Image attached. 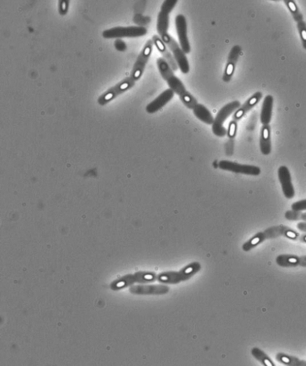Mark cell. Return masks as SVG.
<instances>
[{"label": "cell", "instance_id": "obj_1", "mask_svg": "<svg viewBox=\"0 0 306 366\" xmlns=\"http://www.w3.org/2000/svg\"><path fill=\"white\" fill-rule=\"evenodd\" d=\"M177 2V0H166L163 1L157 17V31L161 40L172 53L181 71L183 74H187L190 71V66L186 53L180 45L168 33L170 15Z\"/></svg>", "mask_w": 306, "mask_h": 366}, {"label": "cell", "instance_id": "obj_2", "mask_svg": "<svg viewBox=\"0 0 306 366\" xmlns=\"http://www.w3.org/2000/svg\"><path fill=\"white\" fill-rule=\"evenodd\" d=\"M157 65L161 76L167 82L170 89L178 95L181 102L187 108L193 110L198 104V100L186 90L180 79L175 76L170 65L163 58L157 59Z\"/></svg>", "mask_w": 306, "mask_h": 366}, {"label": "cell", "instance_id": "obj_3", "mask_svg": "<svg viewBox=\"0 0 306 366\" xmlns=\"http://www.w3.org/2000/svg\"><path fill=\"white\" fill-rule=\"evenodd\" d=\"M201 264L198 262H194L188 265L178 272H167L160 274L157 280L162 283L178 284L181 282L186 281L200 271Z\"/></svg>", "mask_w": 306, "mask_h": 366}, {"label": "cell", "instance_id": "obj_4", "mask_svg": "<svg viewBox=\"0 0 306 366\" xmlns=\"http://www.w3.org/2000/svg\"><path fill=\"white\" fill-rule=\"evenodd\" d=\"M240 102L238 100L228 103L220 110L212 124V131L218 136H224L227 134L226 129L223 127L227 118L240 107Z\"/></svg>", "mask_w": 306, "mask_h": 366}, {"label": "cell", "instance_id": "obj_5", "mask_svg": "<svg viewBox=\"0 0 306 366\" xmlns=\"http://www.w3.org/2000/svg\"><path fill=\"white\" fill-rule=\"evenodd\" d=\"M153 46H154L153 41L149 40L139 54L132 71L131 77L134 81L138 80L143 74L150 57L152 53Z\"/></svg>", "mask_w": 306, "mask_h": 366}, {"label": "cell", "instance_id": "obj_6", "mask_svg": "<svg viewBox=\"0 0 306 366\" xmlns=\"http://www.w3.org/2000/svg\"><path fill=\"white\" fill-rule=\"evenodd\" d=\"M219 167L222 170L246 175L258 176L261 173L260 168L257 166L240 165L229 161H221L219 163Z\"/></svg>", "mask_w": 306, "mask_h": 366}, {"label": "cell", "instance_id": "obj_7", "mask_svg": "<svg viewBox=\"0 0 306 366\" xmlns=\"http://www.w3.org/2000/svg\"><path fill=\"white\" fill-rule=\"evenodd\" d=\"M175 26L180 45L184 52L188 54L191 51L190 42L187 35V24L183 15H178L175 18Z\"/></svg>", "mask_w": 306, "mask_h": 366}, {"label": "cell", "instance_id": "obj_8", "mask_svg": "<svg viewBox=\"0 0 306 366\" xmlns=\"http://www.w3.org/2000/svg\"><path fill=\"white\" fill-rule=\"evenodd\" d=\"M277 175L285 197L288 199L294 198V187L292 184L291 175L289 168L287 166H281L278 168Z\"/></svg>", "mask_w": 306, "mask_h": 366}, {"label": "cell", "instance_id": "obj_9", "mask_svg": "<svg viewBox=\"0 0 306 366\" xmlns=\"http://www.w3.org/2000/svg\"><path fill=\"white\" fill-rule=\"evenodd\" d=\"M174 94V92L170 89L165 90L159 97L147 105L146 109L147 112L149 114L157 113L172 100Z\"/></svg>", "mask_w": 306, "mask_h": 366}, {"label": "cell", "instance_id": "obj_10", "mask_svg": "<svg viewBox=\"0 0 306 366\" xmlns=\"http://www.w3.org/2000/svg\"><path fill=\"white\" fill-rule=\"evenodd\" d=\"M152 40L154 43V45L156 47L158 51L162 54L163 58L165 59L166 61L168 62V64L170 65L171 68L173 70V72L177 71L179 68L177 63L173 56V54L170 53V51L169 50L167 46L165 45V43L163 42L161 40L159 35H154L153 36Z\"/></svg>", "mask_w": 306, "mask_h": 366}, {"label": "cell", "instance_id": "obj_11", "mask_svg": "<svg viewBox=\"0 0 306 366\" xmlns=\"http://www.w3.org/2000/svg\"><path fill=\"white\" fill-rule=\"evenodd\" d=\"M131 291L138 295H164L170 291V288L165 285H136L131 287Z\"/></svg>", "mask_w": 306, "mask_h": 366}, {"label": "cell", "instance_id": "obj_12", "mask_svg": "<svg viewBox=\"0 0 306 366\" xmlns=\"http://www.w3.org/2000/svg\"><path fill=\"white\" fill-rule=\"evenodd\" d=\"M240 51V48L238 46L233 47L232 50H230L229 56H228L227 63L226 67H225L224 73L222 77L223 81L225 83L229 82L232 79L238 56H239Z\"/></svg>", "mask_w": 306, "mask_h": 366}, {"label": "cell", "instance_id": "obj_13", "mask_svg": "<svg viewBox=\"0 0 306 366\" xmlns=\"http://www.w3.org/2000/svg\"><path fill=\"white\" fill-rule=\"evenodd\" d=\"M147 33V30L143 27L118 28L113 31V37H138Z\"/></svg>", "mask_w": 306, "mask_h": 366}, {"label": "cell", "instance_id": "obj_14", "mask_svg": "<svg viewBox=\"0 0 306 366\" xmlns=\"http://www.w3.org/2000/svg\"><path fill=\"white\" fill-rule=\"evenodd\" d=\"M157 276L151 272H140L132 276L126 277L123 283V285H129L134 283H150L155 281Z\"/></svg>", "mask_w": 306, "mask_h": 366}, {"label": "cell", "instance_id": "obj_15", "mask_svg": "<svg viewBox=\"0 0 306 366\" xmlns=\"http://www.w3.org/2000/svg\"><path fill=\"white\" fill-rule=\"evenodd\" d=\"M260 147L262 154L268 155L272 152V141L271 129L268 125H264L262 128L260 139Z\"/></svg>", "mask_w": 306, "mask_h": 366}, {"label": "cell", "instance_id": "obj_16", "mask_svg": "<svg viewBox=\"0 0 306 366\" xmlns=\"http://www.w3.org/2000/svg\"><path fill=\"white\" fill-rule=\"evenodd\" d=\"M193 113L199 120L209 125L214 123V118L210 111L204 105L198 103L193 109Z\"/></svg>", "mask_w": 306, "mask_h": 366}, {"label": "cell", "instance_id": "obj_17", "mask_svg": "<svg viewBox=\"0 0 306 366\" xmlns=\"http://www.w3.org/2000/svg\"><path fill=\"white\" fill-rule=\"evenodd\" d=\"M258 98L257 95H254V97L251 98L247 102H246L242 106L238 108L237 111H236L234 115H233V119L235 121L240 120L243 116L245 115L246 113H247L249 110H250L253 106L257 102Z\"/></svg>", "mask_w": 306, "mask_h": 366}, {"label": "cell", "instance_id": "obj_18", "mask_svg": "<svg viewBox=\"0 0 306 366\" xmlns=\"http://www.w3.org/2000/svg\"><path fill=\"white\" fill-rule=\"evenodd\" d=\"M299 260L297 256L291 254H282L276 258L277 264L285 267L296 266L299 265Z\"/></svg>", "mask_w": 306, "mask_h": 366}, {"label": "cell", "instance_id": "obj_19", "mask_svg": "<svg viewBox=\"0 0 306 366\" xmlns=\"http://www.w3.org/2000/svg\"><path fill=\"white\" fill-rule=\"evenodd\" d=\"M276 359L282 364L288 366H306V362L305 361L300 360L291 355L284 354H279L277 355Z\"/></svg>", "mask_w": 306, "mask_h": 366}, {"label": "cell", "instance_id": "obj_20", "mask_svg": "<svg viewBox=\"0 0 306 366\" xmlns=\"http://www.w3.org/2000/svg\"><path fill=\"white\" fill-rule=\"evenodd\" d=\"M266 234L264 233H260L256 234L255 236L251 238L250 240L247 241L243 246V250L246 251L250 250L255 247L263 242V241L266 239Z\"/></svg>", "mask_w": 306, "mask_h": 366}, {"label": "cell", "instance_id": "obj_21", "mask_svg": "<svg viewBox=\"0 0 306 366\" xmlns=\"http://www.w3.org/2000/svg\"><path fill=\"white\" fill-rule=\"evenodd\" d=\"M252 354L255 359L260 362L264 366H274V364L268 355L266 354L262 350L254 348L252 350Z\"/></svg>", "mask_w": 306, "mask_h": 366}, {"label": "cell", "instance_id": "obj_22", "mask_svg": "<svg viewBox=\"0 0 306 366\" xmlns=\"http://www.w3.org/2000/svg\"><path fill=\"white\" fill-rule=\"evenodd\" d=\"M285 218L289 220H303L306 222V212H294L289 210L285 214Z\"/></svg>", "mask_w": 306, "mask_h": 366}, {"label": "cell", "instance_id": "obj_23", "mask_svg": "<svg viewBox=\"0 0 306 366\" xmlns=\"http://www.w3.org/2000/svg\"><path fill=\"white\" fill-rule=\"evenodd\" d=\"M291 209L294 212H303L306 210V199L294 202L291 205Z\"/></svg>", "mask_w": 306, "mask_h": 366}, {"label": "cell", "instance_id": "obj_24", "mask_svg": "<svg viewBox=\"0 0 306 366\" xmlns=\"http://www.w3.org/2000/svg\"><path fill=\"white\" fill-rule=\"evenodd\" d=\"M237 131V123L235 121L231 122L229 127V131H228V134H229L230 137L234 136Z\"/></svg>", "mask_w": 306, "mask_h": 366}, {"label": "cell", "instance_id": "obj_25", "mask_svg": "<svg viewBox=\"0 0 306 366\" xmlns=\"http://www.w3.org/2000/svg\"><path fill=\"white\" fill-rule=\"evenodd\" d=\"M297 227L301 232L306 233V222H301L297 224Z\"/></svg>", "mask_w": 306, "mask_h": 366}, {"label": "cell", "instance_id": "obj_26", "mask_svg": "<svg viewBox=\"0 0 306 366\" xmlns=\"http://www.w3.org/2000/svg\"><path fill=\"white\" fill-rule=\"evenodd\" d=\"M116 46L119 50H124L126 48L125 44L121 41H119L118 42H117Z\"/></svg>", "mask_w": 306, "mask_h": 366}, {"label": "cell", "instance_id": "obj_27", "mask_svg": "<svg viewBox=\"0 0 306 366\" xmlns=\"http://www.w3.org/2000/svg\"><path fill=\"white\" fill-rule=\"evenodd\" d=\"M299 265L306 266V256L300 259Z\"/></svg>", "mask_w": 306, "mask_h": 366}, {"label": "cell", "instance_id": "obj_28", "mask_svg": "<svg viewBox=\"0 0 306 366\" xmlns=\"http://www.w3.org/2000/svg\"><path fill=\"white\" fill-rule=\"evenodd\" d=\"M299 240L301 241H303V242L306 243V234L300 235L299 237Z\"/></svg>", "mask_w": 306, "mask_h": 366}]
</instances>
